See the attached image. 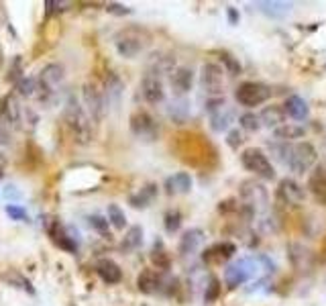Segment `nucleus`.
Instances as JSON below:
<instances>
[{
	"instance_id": "nucleus-1",
	"label": "nucleus",
	"mask_w": 326,
	"mask_h": 306,
	"mask_svg": "<svg viewBox=\"0 0 326 306\" xmlns=\"http://www.w3.org/2000/svg\"><path fill=\"white\" fill-rule=\"evenodd\" d=\"M63 118H65V125L67 129L72 131V135L76 137L78 143H88L92 139V127H90V118H88L86 111L82 108V104L72 98L70 102L65 106V113H63Z\"/></svg>"
},
{
	"instance_id": "nucleus-2",
	"label": "nucleus",
	"mask_w": 326,
	"mask_h": 306,
	"mask_svg": "<svg viewBox=\"0 0 326 306\" xmlns=\"http://www.w3.org/2000/svg\"><path fill=\"white\" fill-rule=\"evenodd\" d=\"M147 41H149V35H147V31H143V29H139V27H126L114 37L116 51L121 53L123 57H126V59L139 55L145 49Z\"/></svg>"
},
{
	"instance_id": "nucleus-3",
	"label": "nucleus",
	"mask_w": 326,
	"mask_h": 306,
	"mask_svg": "<svg viewBox=\"0 0 326 306\" xmlns=\"http://www.w3.org/2000/svg\"><path fill=\"white\" fill-rule=\"evenodd\" d=\"M241 163L247 172L263 177V180H275V167L269 160V155L259 147H249L241 155Z\"/></svg>"
},
{
	"instance_id": "nucleus-4",
	"label": "nucleus",
	"mask_w": 326,
	"mask_h": 306,
	"mask_svg": "<svg viewBox=\"0 0 326 306\" xmlns=\"http://www.w3.org/2000/svg\"><path fill=\"white\" fill-rule=\"evenodd\" d=\"M318 161V151H316V147L308 141H300L292 145V153H290V170L294 174H306L308 170H312L314 163Z\"/></svg>"
},
{
	"instance_id": "nucleus-5",
	"label": "nucleus",
	"mask_w": 326,
	"mask_h": 306,
	"mask_svg": "<svg viewBox=\"0 0 326 306\" xmlns=\"http://www.w3.org/2000/svg\"><path fill=\"white\" fill-rule=\"evenodd\" d=\"M269 96H271V90L261 82H243L241 86H236V90H234L236 104L247 106V108L263 104Z\"/></svg>"
},
{
	"instance_id": "nucleus-6",
	"label": "nucleus",
	"mask_w": 326,
	"mask_h": 306,
	"mask_svg": "<svg viewBox=\"0 0 326 306\" xmlns=\"http://www.w3.org/2000/svg\"><path fill=\"white\" fill-rule=\"evenodd\" d=\"M257 270H259L257 268V259H253V258H245V259L234 261L233 265H229V268L224 270L226 286H229V288H239L247 280L253 278Z\"/></svg>"
},
{
	"instance_id": "nucleus-7",
	"label": "nucleus",
	"mask_w": 326,
	"mask_h": 306,
	"mask_svg": "<svg viewBox=\"0 0 326 306\" xmlns=\"http://www.w3.org/2000/svg\"><path fill=\"white\" fill-rule=\"evenodd\" d=\"M200 86L202 90L208 94V96H220L222 92V86H224V74H222V67L214 62H208L202 65L200 70Z\"/></svg>"
},
{
	"instance_id": "nucleus-8",
	"label": "nucleus",
	"mask_w": 326,
	"mask_h": 306,
	"mask_svg": "<svg viewBox=\"0 0 326 306\" xmlns=\"http://www.w3.org/2000/svg\"><path fill=\"white\" fill-rule=\"evenodd\" d=\"M241 196L245 198L247 206L251 210H267V204H269V196L265 186L255 182V180H245L241 184Z\"/></svg>"
},
{
	"instance_id": "nucleus-9",
	"label": "nucleus",
	"mask_w": 326,
	"mask_h": 306,
	"mask_svg": "<svg viewBox=\"0 0 326 306\" xmlns=\"http://www.w3.org/2000/svg\"><path fill=\"white\" fill-rule=\"evenodd\" d=\"M131 133L143 141H155L159 137V125L149 113L139 111L131 116Z\"/></svg>"
},
{
	"instance_id": "nucleus-10",
	"label": "nucleus",
	"mask_w": 326,
	"mask_h": 306,
	"mask_svg": "<svg viewBox=\"0 0 326 306\" xmlns=\"http://www.w3.org/2000/svg\"><path fill=\"white\" fill-rule=\"evenodd\" d=\"M63 80H65V70L59 64H49L39 74V86H41V92L45 96H55Z\"/></svg>"
},
{
	"instance_id": "nucleus-11",
	"label": "nucleus",
	"mask_w": 326,
	"mask_h": 306,
	"mask_svg": "<svg viewBox=\"0 0 326 306\" xmlns=\"http://www.w3.org/2000/svg\"><path fill=\"white\" fill-rule=\"evenodd\" d=\"M82 98H84L86 113L92 116V121L98 123L104 116V106H106L102 90H98V86H94V84H86L82 88Z\"/></svg>"
},
{
	"instance_id": "nucleus-12",
	"label": "nucleus",
	"mask_w": 326,
	"mask_h": 306,
	"mask_svg": "<svg viewBox=\"0 0 326 306\" xmlns=\"http://www.w3.org/2000/svg\"><path fill=\"white\" fill-rule=\"evenodd\" d=\"M141 94L145 98V102L149 104H161L165 100V90H163V82L161 76L155 72H145L143 80H141Z\"/></svg>"
},
{
	"instance_id": "nucleus-13",
	"label": "nucleus",
	"mask_w": 326,
	"mask_h": 306,
	"mask_svg": "<svg viewBox=\"0 0 326 306\" xmlns=\"http://www.w3.org/2000/svg\"><path fill=\"white\" fill-rule=\"evenodd\" d=\"M234 253H236V245L233 241H220V243H214L212 247H208L202 253V261L206 265L226 263L229 259L234 258Z\"/></svg>"
},
{
	"instance_id": "nucleus-14",
	"label": "nucleus",
	"mask_w": 326,
	"mask_h": 306,
	"mask_svg": "<svg viewBox=\"0 0 326 306\" xmlns=\"http://www.w3.org/2000/svg\"><path fill=\"white\" fill-rule=\"evenodd\" d=\"M170 86L171 92L175 94V98H182L184 94H187L194 86V72L190 67H175L170 74Z\"/></svg>"
},
{
	"instance_id": "nucleus-15",
	"label": "nucleus",
	"mask_w": 326,
	"mask_h": 306,
	"mask_svg": "<svg viewBox=\"0 0 326 306\" xmlns=\"http://www.w3.org/2000/svg\"><path fill=\"white\" fill-rule=\"evenodd\" d=\"M308 188L312 198L318 202V204H326V167L324 165H316L314 172L308 180Z\"/></svg>"
},
{
	"instance_id": "nucleus-16",
	"label": "nucleus",
	"mask_w": 326,
	"mask_h": 306,
	"mask_svg": "<svg viewBox=\"0 0 326 306\" xmlns=\"http://www.w3.org/2000/svg\"><path fill=\"white\" fill-rule=\"evenodd\" d=\"M192 176L187 174V172H177L170 177H165V192L170 194V196H175V194H187L192 190Z\"/></svg>"
},
{
	"instance_id": "nucleus-17",
	"label": "nucleus",
	"mask_w": 326,
	"mask_h": 306,
	"mask_svg": "<svg viewBox=\"0 0 326 306\" xmlns=\"http://www.w3.org/2000/svg\"><path fill=\"white\" fill-rule=\"evenodd\" d=\"M283 111H285V114H288L290 118H294V121H298V123H300V121H306V118H308V114H310V106H308V102H306L302 96L292 94V96L285 98Z\"/></svg>"
},
{
	"instance_id": "nucleus-18",
	"label": "nucleus",
	"mask_w": 326,
	"mask_h": 306,
	"mask_svg": "<svg viewBox=\"0 0 326 306\" xmlns=\"http://www.w3.org/2000/svg\"><path fill=\"white\" fill-rule=\"evenodd\" d=\"M278 194H279V198H283L288 204H302L304 202V196H306L304 188L295 180H292V177H285V180H281Z\"/></svg>"
},
{
	"instance_id": "nucleus-19",
	"label": "nucleus",
	"mask_w": 326,
	"mask_h": 306,
	"mask_svg": "<svg viewBox=\"0 0 326 306\" xmlns=\"http://www.w3.org/2000/svg\"><path fill=\"white\" fill-rule=\"evenodd\" d=\"M261 125L265 127V129H279L281 125H285V111L283 106H278V104H271V106H265L261 114Z\"/></svg>"
},
{
	"instance_id": "nucleus-20",
	"label": "nucleus",
	"mask_w": 326,
	"mask_h": 306,
	"mask_svg": "<svg viewBox=\"0 0 326 306\" xmlns=\"http://www.w3.org/2000/svg\"><path fill=\"white\" fill-rule=\"evenodd\" d=\"M49 235H51V239H53V243L57 245V247H62V249L70 251V253H76V251H78L76 241L72 239L70 235H67L65 226H63L62 223H57V221H55L51 226H49Z\"/></svg>"
},
{
	"instance_id": "nucleus-21",
	"label": "nucleus",
	"mask_w": 326,
	"mask_h": 306,
	"mask_svg": "<svg viewBox=\"0 0 326 306\" xmlns=\"http://www.w3.org/2000/svg\"><path fill=\"white\" fill-rule=\"evenodd\" d=\"M96 272L104 284H118L123 280V270L112 259H100L96 263Z\"/></svg>"
},
{
	"instance_id": "nucleus-22",
	"label": "nucleus",
	"mask_w": 326,
	"mask_h": 306,
	"mask_svg": "<svg viewBox=\"0 0 326 306\" xmlns=\"http://www.w3.org/2000/svg\"><path fill=\"white\" fill-rule=\"evenodd\" d=\"M165 113L175 125H184L190 118V102L184 100V98H173L171 102H167Z\"/></svg>"
},
{
	"instance_id": "nucleus-23",
	"label": "nucleus",
	"mask_w": 326,
	"mask_h": 306,
	"mask_svg": "<svg viewBox=\"0 0 326 306\" xmlns=\"http://www.w3.org/2000/svg\"><path fill=\"white\" fill-rule=\"evenodd\" d=\"M202 239H204V233L200 229H187V231H184L182 239H180V253L182 255L196 253V249L200 247Z\"/></svg>"
},
{
	"instance_id": "nucleus-24",
	"label": "nucleus",
	"mask_w": 326,
	"mask_h": 306,
	"mask_svg": "<svg viewBox=\"0 0 326 306\" xmlns=\"http://www.w3.org/2000/svg\"><path fill=\"white\" fill-rule=\"evenodd\" d=\"M304 135H306V129H304L302 125H298V123H285V125L279 127V129L273 131V139L288 143V141H295V139H304Z\"/></svg>"
},
{
	"instance_id": "nucleus-25",
	"label": "nucleus",
	"mask_w": 326,
	"mask_h": 306,
	"mask_svg": "<svg viewBox=\"0 0 326 306\" xmlns=\"http://www.w3.org/2000/svg\"><path fill=\"white\" fill-rule=\"evenodd\" d=\"M137 286H139V290L143 294H155L161 286V278L155 270H143L139 274V278H137Z\"/></svg>"
},
{
	"instance_id": "nucleus-26",
	"label": "nucleus",
	"mask_w": 326,
	"mask_h": 306,
	"mask_svg": "<svg viewBox=\"0 0 326 306\" xmlns=\"http://www.w3.org/2000/svg\"><path fill=\"white\" fill-rule=\"evenodd\" d=\"M210 127H212V131H216V133H222V131H229V127L233 125V121H234V108H231V106H224L222 111H218L216 114H212L210 116Z\"/></svg>"
},
{
	"instance_id": "nucleus-27",
	"label": "nucleus",
	"mask_w": 326,
	"mask_h": 306,
	"mask_svg": "<svg viewBox=\"0 0 326 306\" xmlns=\"http://www.w3.org/2000/svg\"><path fill=\"white\" fill-rule=\"evenodd\" d=\"M257 6L261 8V13H265L267 16H273V18H281V16H285L294 8L292 2H278V0H265V2H257Z\"/></svg>"
},
{
	"instance_id": "nucleus-28",
	"label": "nucleus",
	"mask_w": 326,
	"mask_h": 306,
	"mask_svg": "<svg viewBox=\"0 0 326 306\" xmlns=\"http://www.w3.org/2000/svg\"><path fill=\"white\" fill-rule=\"evenodd\" d=\"M157 194V186L155 184H147L145 188H141L135 196H131V204L135 209H145V206H149L151 200L155 198Z\"/></svg>"
},
{
	"instance_id": "nucleus-29",
	"label": "nucleus",
	"mask_w": 326,
	"mask_h": 306,
	"mask_svg": "<svg viewBox=\"0 0 326 306\" xmlns=\"http://www.w3.org/2000/svg\"><path fill=\"white\" fill-rule=\"evenodd\" d=\"M106 96L108 100L112 104H118L121 102V96H123V80L118 78L116 74H110L106 78Z\"/></svg>"
},
{
	"instance_id": "nucleus-30",
	"label": "nucleus",
	"mask_w": 326,
	"mask_h": 306,
	"mask_svg": "<svg viewBox=\"0 0 326 306\" xmlns=\"http://www.w3.org/2000/svg\"><path fill=\"white\" fill-rule=\"evenodd\" d=\"M143 243V229L141 226H131L126 233V237L123 239V249L124 251H133L137 247H141Z\"/></svg>"
},
{
	"instance_id": "nucleus-31",
	"label": "nucleus",
	"mask_w": 326,
	"mask_h": 306,
	"mask_svg": "<svg viewBox=\"0 0 326 306\" xmlns=\"http://www.w3.org/2000/svg\"><path fill=\"white\" fill-rule=\"evenodd\" d=\"M216 55H218V59L224 64V67H226V72H229L231 76H241V72H243V65H241V62L236 59L233 53H229V51H216Z\"/></svg>"
},
{
	"instance_id": "nucleus-32",
	"label": "nucleus",
	"mask_w": 326,
	"mask_h": 306,
	"mask_svg": "<svg viewBox=\"0 0 326 306\" xmlns=\"http://www.w3.org/2000/svg\"><path fill=\"white\" fill-rule=\"evenodd\" d=\"M151 263L155 265L157 270H170V265H171L170 255H167V251L161 247L159 241L155 243V249L151 251Z\"/></svg>"
},
{
	"instance_id": "nucleus-33",
	"label": "nucleus",
	"mask_w": 326,
	"mask_h": 306,
	"mask_svg": "<svg viewBox=\"0 0 326 306\" xmlns=\"http://www.w3.org/2000/svg\"><path fill=\"white\" fill-rule=\"evenodd\" d=\"M281 141H269V151H271V155H275V160L278 161H281V163H288L290 161V153H292V145H288V143H283V145H279Z\"/></svg>"
},
{
	"instance_id": "nucleus-34",
	"label": "nucleus",
	"mask_w": 326,
	"mask_h": 306,
	"mask_svg": "<svg viewBox=\"0 0 326 306\" xmlns=\"http://www.w3.org/2000/svg\"><path fill=\"white\" fill-rule=\"evenodd\" d=\"M239 123H241V129L247 131V133H257V131H259L261 127H263L259 114H255V113H245V114H241Z\"/></svg>"
},
{
	"instance_id": "nucleus-35",
	"label": "nucleus",
	"mask_w": 326,
	"mask_h": 306,
	"mask_svg": "<svg viewBox=\"0 0 326 306\" xmlns=\"http://www.w3.org/2000/svg\"><path fill=\"white\" fill-rule=\"evenodd\" d=\"M108 223H110L114 229H118V231L126 226V216H124L123 209L118 204H110V206H108Z\"/></svg>"
},
{
	"instance_id": "nucleus-36",
	"label": "nucleus",
	"mask_w": 326,
	"mask_h": 306,
	"mask_svg": "<svg viewBox=\"0 0 326 306\" xmlns=\"http://www.w3.org/2000/svg\"><path fill=\"white\" fill-rule=\"evenodd\" d=\"M163 226L167 233H175L182 226V212L180 210H167L163 216Z\"/></svg>"
},
{
	"instance_id": "nucleus-37",
	"label": "nucleus",
	"mask_w": 326,
	"mask_h": 306,
	"mask_svg": "<svg viewBox=\"0 0 326 306\" xmlns=\"http://www.w3.org/2000/svg\"><path fill=\"white\" fill-rule=\"evenodd\" d=\"M218 298H220V282H218V278H210L208 286H206V292H204V302L212 304Z\"/></svg>"
},
{
	"instance_id": "nucleus-38",
	"label": "nucleus",
	"mask_w": 326,
	"mask_h": 306,
	"mask_svg": "<svg viewBox=\"0 0 326 306\" xmlns=\"http://www.w3.org/2000/svg\"><path fill=\"white\" fill-rule=\"evenodd\" d=\"M18 90L25 96H35L41 92V86H39V78H25V80L18 82Z\"/></svg>"
},
{
	"instance_id": "nucleus-39",
	"label": "nucleus",
	"mask_w": 326,
	"mask_h": 306,
	"mask_svg": "<svg viewBox=\"0 0 326 306\" xmlns=\"http://www.w3.org/2000/svg\"><path fill=\"white\" fill-rule=\"evenodd\" d=\"M90 225H92L100 235H104V237H108V233H110V223H108L106 219H102L100 214H92V216H90Z\"/></svg>"
},
{
	"instance_id": "nucleus-40",
	"label": "nucleus",
	"mask_w": 326,
	"mask_h": 306,
	"mask_svg": "<svg viewBox=\"0 0 326 306\" xmlns=\"http://www.w3.org/2000/svg\"><path fill=\"white\" fill-rule=\"evenodd\" d=\"M226 106V100L222 96H214V98H210L208 102H206V111H208V114L212 116V114H216L218 111H222V108Z\"/></svg>"
},
{
	"instance_id": "nucleus-41",
	"label": "nucleus",
	"mask_w": 326,
	"mask_h": 306,
	"mask_svg": "<svg viewBox=\"0 0 326 306\" xmlns=\"http://www.w3.org/2000/svg\"><path fill=\"white\" fill-rule=\"evenodd\" d=\"M243 133L239 131V129H233V131H229V135H226V145L231 147V149H239V147L243 145Z\"/></svg>"
},
{
	"instance_id": "nucleus-42",
	"label": "nucleus",
	"mask_w": 326,
	"mask_h": 306,
	"mask_svg": "<svg viewBox=\"0 0 326 306\" xmlns=\"http://www.w3.org/2000/svg\"><path fill=\"white\" fill-rule=\"evenodd\" d=\"M6 212L11 219H16V221H27V210L23 206H15V204H8L6 206Z\"/></svg>"
},
{
	"instance_id": "nucleus-43",
	"label": "nucleus",
	"mask_w": 326,
	"mask_h": 306,
	"mask_svg": "<svg viewBox=\"0 0 326 306\" xmlns=\"http://www.w3.org/2000/svg\"><path fill=\"white\" fill-rule=\"evenodd\" d=\"M106 11H108V13H112V15H131V13H133V8H128V6H124V4H116V2H112V4H108Z\"/></svg>"
},
{
	"instance_id": "nucleus-44",
	"label": "nucleus",
	"mask_w": 326,
	"mask_h": 306,
	"mask_svg": "<svg viewBox=\"0 0 326 306\" xmlns=\"http://www.w3.org/2000/svg\"><path fill=\"white\" fill-rule=\"evenodd\" d=\"M226 18H229L231 25H239L241 15H239V11H236L234 6H229V8H226Z\"/></svg>"
},
{
	"instance_id": "nucleus-45",
	"label": "nucleus",
	"mask_w": 326,
	"mask_h": 306,
	"mask_svg": "<svg viewBox=\"0 0 326 306\" xmlns=\"http://www.w3.org/2000/svg\"><path fill=\"white\" fill-rule=\"evenodd\" d=\"M45 6L49 11H65L70 6V2H55V0H51V2H45Z\"/></svg>"
},
{
	"instance_id": "nucleus-46",
	"label": "nucleus",
	"mask_w": 326,
	"mask_h": 306,
	"mask_svg": "<svg viewBox=\"0 0 326 306\" xmlns=\"http://www.w3.org/2000/svg\"><path fill=\"white\" fill-rule=\"evenodd\" d=\"M0 176H2V170H0Z\"/></svg>"
},
{
	"instance_id": "nucleus-47",
	"label": "nucleus",
	"mask_w": 326,
	"mask_h": 306,
	"mask_svg": "<svg viewBox=\"0 0 326 306\" xmlns=\"http://www.w3.org/2000/svg\"><path fill=\"white\" fill-rule=\"evenodd\" d=\"M324 65H326V64H324Z\"/></svg>"
}]
</instances>
